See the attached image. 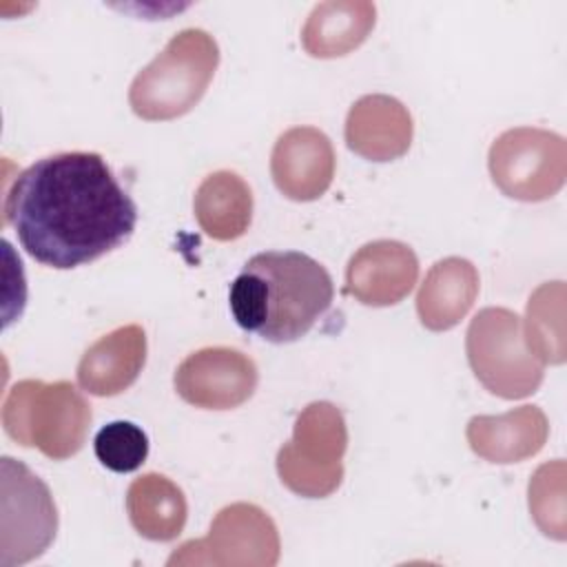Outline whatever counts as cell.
<instances>
[{
  "label": "cell",
  "instance_id": "6da1fadb",
  "mask_svg": "<svg viewBox=\"0 0 567 567\" xmlns=\"http://www.w3.org/2000/svg\"><path fill=\"white\" fill-rule=\"evenodd\" d=\"M4 221L42 266L69 270L120 248L137 206L100 153L66 151L27 166L4 195Z\"/></svg>",
  "mask_w": 567,
  "mask_h": 567
},
{
  "label": "cell",
  "instance_id": "7a4b0ae2",
  "mask_svg": "<svg viewBox=\"0 0 567 567\" xmlns=\"http://www.w3.org/2000/svg\"><path fill=\"white\" fill-rule=\"evenodd\" d=\"M330 272L299 250H266L246 261L230 284L228 301L237 326L270 343H290L330 308Z\"/></svg>",
  "mask_w": 567,
  "mask_h": 567
},
{
  "label": "cell",
  "instance_id": "3957f363",
  "mask_svg": "<svg viewBox=\"0 0 567 567\" xmlns=\"http://www.w3.org/2000/svg\"><path fill=\"white\" fill-rule=\"evenodd\" d=\"M219 64V47L204 29H184L146 64L128 89V104L142 120L186 115L206 93Z\"/></svg>",
  "mask_w": 567,
  "mask_h": 567
},
{
  "label": "cell",
  "instance_id": "277c9868",
  "mask_svg": "<svg viewBox=\"0 0 567 567\" xmlns=\"http://www.w3.org/2000/svg\"><path fill=\"white\" fill-rule=\"evenodd\" d=\"M2 427L24 447L53 461L78 454L91 427V405L69 381L22 379L2 401Z\"/></svg>",
  "mask_w": 567,
  "mask_h": 567
},
{
  "label": "cell",
  "instance_id": "5b68a950",
  "mask_svg": "<svg viewBox=\"0 0 567 567\" xmlns=\"http://www.w3.org/2000/svg\"><path fill=\"white\" fill-rule=\"evenodd\" d=\"M465 352L478 383L501 399L534 394L545 377V363L525 343L520 317L509 308H483L470 321Z\"/></svg>",
  "mask_w": 567,
  "mask_h": 567
},
{
  "label": "cell",
  "instance_id": "8992f818",
  "mask_svg": "<svg viewBox=\"0 0 567 567\" xmlns=\"http://www.w3.org/2000/svg\"><path fill=\"white\" fill-rule=\"evenodd\" d=\"M346 447L343 412L330 401H315L299 412L292 439L279 447L277 474L297 496L326 498L343 481Z\"/></svg>",
  "mask_w": 567,
  "mask_h": 567
},
{
  "label": "cell",
  "instance_id": "52a82bcc",
  "mask_svg": "<svg viewBox=\"0 0 567 567\" xmlns=\"http://www.w3.org/2000/svg\"><path fill=\"white\" fill-rule=\"evenodd\" d=\"M496 188L518 202L554 197L567 177V142L563 135L536 126L501 133L487 155Z\"/></svg>",
  "mask_w": 567,
  "mask_h": 567
},
{
  "label": "cell",
  "instance_id": "ba28073f",
  "mask_svg": "<svg viewBox=\"0 0 567 567\" xmlns=\"http://www.w3.org/2000/svg\"><path fill=\"white\" fill-rule=\"evenodd\" d=\"M279 551L281 543L275 520L252 503H233L217 512L206 538L179 545L166 565L272 567L279 560Z\"/></svg>",
  "mask_w": 567,
  "mask_h": 567
},
{
  "label": "cell",
  "instance_id": "9c48e42d",
  "mask_svg": "<svg viewBox=\"0 0 567 567\" xmlns=\"http://www.w3.org/2000/svg\"><path fill=\"white\" fill-rule=\"evenodd\" d=\"M55 532L58 509L49 487L24 463L2 456V567L42 556Z\"/></svg>",
  "mask_w": 567,
  "mask_h": 567
},
{
  "label": "cell",
  "instance_id": "30bf717a",
  "mask_svg": "<svg viewBox=\"0 0 567 567\" xmlns=\"http://www.w3.org/2000/svg\"><path fill=\"white\" fill-rule=\"evenodd\" d=\"M259 381L255 361L241 350L215 346L188 354L175 370L177 394L202 410H233L246 403Z\"/></svg>",
  "mask_w": 567,
  "mask_h": 567
},
{
  "label": "cell",
  "instance_id": "8fae6325",
  "mask_svg": "<svg viewBox=\"0 0 567 567\" xmlns=\"http://www.w3.org/2000/svg\"><path fill=\"white\" fill-rule=\"evenodd\" d=\"M334 164V148L323 131L295 126L277 137L270 155V175L288 199L315 202L330 188Z\"/></svg>",
  "mask_w": 567,
  "mask_h": 567
},
{
  "label": "cell",
  "instance_id": "7c38bea8",
  "mask_svg": "<svg viewBox=\"0 0 567 567\" xmlns=\"http://www.w3.org/2000/svg\"><path fill=\"white\" fill-rule=\"evenodd\" d=\"M419 277L414 250L394 239L361 246L346 268V292L363 306H394L410 295Z\"/></svg>",
  "mask_w": 567,
  "mask_h": 567
},
{
  "label": "cell",
  "instance_id": "4fadbf2b",
  "mask_svg": "<svg viewBox=\"0 0 567 567\" xmlns=\"http://www.w3.org/2000/svg\"><path fill=\"white\" fill-rule=\"evenodd\" d=\"M414 122L396 97L372 93L359 97L346 117V144L370 162H392L408 153Z\"/></svg>",
  "mask_w": 567,
  "mask_h": 567
},
{
  "label": "cell",
  "instance_id": "5bb4252c",
  "mask_svg": "<svg viewBox=\"0 0 567 567\" xmlns=\"http://www.w3.org/2000/svg\"><path fill=\"white\" fill-rule=\"evenodd\" d=\"M146 363V332L137 323L120 326L86 348L78 363V383L93 396L128 390Z\"/></svg>",
  "mask_w": 567,
  "mask_h": 567
},
{
  "label": "cell",
  "instance_id": "9a60e30c",
  "mask_svg": "<svg viewBox=\"0 0 567 567\" xmlns=\"http://www.w3.org/2000/svg\"><path fill=\"white\" fill-rule=\"evenodd\" d=\"M465 436L483 461L518 463L543 450L549 423L538 405H520L498 416H472Z\"/></svg>",
  "mask_w": 567,
  "mask_h": 567
},
{
  "label": "cell",
  "instance_id": "2e32d148",
  "mask_svg": "<svg viewBox=\"0 0 567 567\" xmlns=\"http://www.w3.org/2000/svg\"><path fill=\"white\" fill-rule=\"evenodd\" d=\"M478 297V270L463 257L436 261L416 295V312L423 328L443 332L454 328Z\"/></svg>",
  "mask_w": 567,
  "mask_h": 567
},
{
  "label": "cell",
  "instance_id": "e0dca14e",
  "mask_svg": "<svg viewBox=\"0 0 567 567\" xmlns=\"http://www.w3.org/2000/svg\"><path fill=\"white\" fill-rule=\"evenodd\" d=\"M374 22L377 7L368 0L319 2L301 29V44L312 58H339L363 44Z\"/></svg>",
  "mask_w": 567,
  "mask_h": 567
},
{
  "label": "cell",
  "instance_id": "ac0fdd59",
  "mask_svg": "<svg viewBox=\"0 0 567 567\" xmlns=\"http://www.w3.org/2000/svg\"><path fill=\"white\" fill-rule=\"evenodd\" d=\"M193 210L199 228L217 239L241 237L252 219V190L233 171H215L197 186Z\"/></svg>",
  "mask_w": 567,
  "mask_h": 567
},
{
  "label": "cell",
  "instance_id": "d6986e66",
  "mask_svg": "<svg viewBox=\"0 0 567 567\" xmlns=\"http://www.w3.org/2000/svg\"><path fill=\"white\" fill-rule=\"evenodd\" d=\"M126 512L135 532L148 540H173L188 516L184 492L164 474H142L126 492Z\"/></svg>",
  "mask_w": 567,
  "mask_h": 567
},
{
  "label": "cell",
  "instance_id": "ffe728a7",
  "mask_svg": "<svg viewBox=\"0 0 567 567\" xmlns=\"http://www.w3.org/2000/svg\"><path fill=\"white\" fill-rule=\"evenodd\" d=\"M525 343L543 363L565 361V284L547 281L527 301Z\"/></svg>",
  "mask_w": 567,
  "mask_h": 567
},
{
  "label": "cell",
  "instance_id": "44dd1931",
  "mask_svg": "<svg viewBox=\"0 0 567 567\" xmlns=\"http://www.w3.org/2000/svg\"><path fill=\"white\" fill-rule=\"evenodd\" d=\"M529 512L545 536L565 540V463L540 465L529 481Z\"/></svg>",
  "mask_w": 567,
  "mask_h": 567
},
{
  "label": "cell",
  "instance_id": "7402d4cb",
  "mask_svg": "<svg viewBox=\"0 0 567 567\" xmlns=\"http://www.w3.org/2000/svg\"><path fill=\"white\" fill-rule=\"evenodd\" d=\"M97 461L117 474L135 472L148 456L146 432L131 421H113L104 425L93 441Z\"/></svg>",
  "mask_w": 567,
  "mask_h": 567
}]
</instances>
